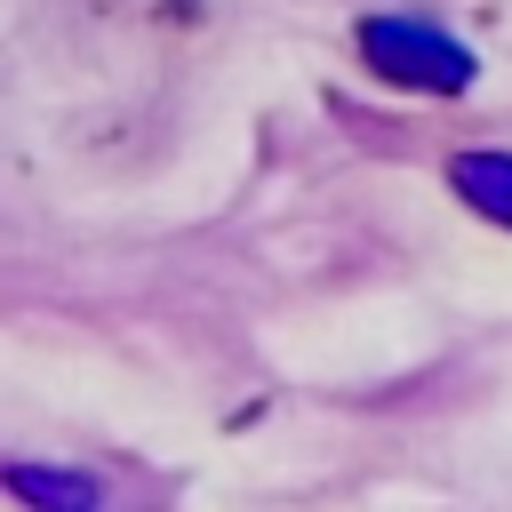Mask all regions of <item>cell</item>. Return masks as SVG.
I'll return each instance as SVG.
<instances>
[{"label": "cell", "mask_w": 512, "mask_h": 512, "mask_svg": "<svg viewBox=\"0 0 512 512\" xmlns=\"http://www.w3.org/2000/svg\"><path fill=\"white\" fill-rule=\"evenodd\" d=\"M360 56H368V72L392 80V88H424V96L472 88V48L448 40L440 24H416V16H368V24H360Z\"/></svg>", "instance_id": "1"}, {"label": "cell", "mask_w": 512, "mask_h": 512, "mask_svg": "<svg viewBox=\"0 0 512 512\" xmlns=\"http://www.w3.org/2000/svg\"><path fill=\"white\" fill-rule=\"evenodd\" d=\"M448 184H456L488 224L512 232V152H456V160H448Z\"/></svg>", "instance_id": "2"}, {"label": "cell", "mask_w": 512, "mask_h": 512, "mask_svg": "<svg viewBox=\"0 0 512 512\" xmlns=\"http://www.w3.org/2000/svg\"><path fill=\"white\" fill-rule=\"evenodd\" d=\"M8 496L40 504V512H96V480H80V472H48V464H8Z\"/></svg>", "instance_id": "3"}]
</instances>
